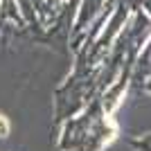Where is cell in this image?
Instances as JSON below:
<instances>
[{"mask_svg": "<svg viewBox=\"0 0 151 151\" xmlns=\"http://www.w3.org/2000/svg\"><path fill=\"white\" fill-rule=\"evenodd\" d=\"M7 133V122H5V117H0V135H5Z\"/></svg>", "mask_w": 151, "mask_h": 151, "instance_id": "6da1fadb", "label": "cell"}]
</instances>
